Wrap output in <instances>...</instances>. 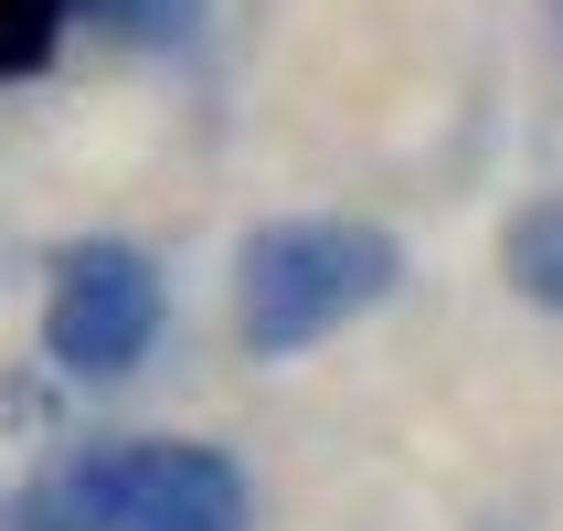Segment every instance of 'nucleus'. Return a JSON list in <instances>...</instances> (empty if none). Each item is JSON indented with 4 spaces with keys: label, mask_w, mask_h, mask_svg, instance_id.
<instances>
[{
    "label": "nucleus",
    "mask_w": 563,
    "mask_h": 531,
    "mask_svg": "<svg viewBox=\"0 0 563 531\" xmlns=\"http://www.w3.org/2000/svg\"><path fill=\"white\" fill-rule=\"evenodd\" d=\"M394 277H405V245L383 223H351V213L255 223L245 255H234V330H245L255 362H287V351L351 330L362 309H383Z\"/></svg>",
    "instance_id": "obj_1"
},
{
    "label": "nucleus",
    "mask_w": 563,
    "mask_h": 531,
    "mask_svg": "<svg viewBox=\"0 0 563 531\" xmlns=\"http://www.w3.org/2000/svg\"><path fill=\"white\" fill-rule=\"evenodd\" d=\"M170 330V277L159 255H139L128 234H86V245L54 255L43 277V351H54L75 383H118L139 373Z\"/></svg>",
    "instance_id": "obj_2"
},
{
    "label": "nucleus",
    "mask_w": 563,
    "mask_h": 531,
    "mask_svg": "<svg viewBox=\"0 0 563 531\" xmlns=\"http://www.w3.org/2000/svg\"><path fill=\"white\" fill-rule=\"evenodd\" d=\"M96 531H255V489L223 446L191 436H107L86 446Z\"/></svg>",
    "instance_id": "obj_3"
},
{
    "label": "nucleus",
    "mask_w": 563,
    "mask_h": 531,
    "mask_svg": "<svg viewBox=\"0 0 563 531\" xmlns=\"http://www.w3.org/2000/svg\"><path fill=\"white\" fill-rule=\"evenodd\" d=\"M500 277H510V298L563 319V191H542V202H521L500 223Z\"/></svg>",
    "instance_id": "obj_4"
},
{
    "label": "nucleus",
    "mask_w": 563,
    "mask_h": 531,
    "mask_svg": "<svg viewBox=\"0 0 563 531\" xmlns=\"http://www.w3.org/2000/svg\"><path fill=\"white\" fill-rule=\"evenodd\" d=\"M213 0H75V22H96L107 43H139V54H181L202 32Z\"/></svg>",
    "instance_id": "obj_5"
},
{
    "label": "nucleus",
    "mask_w": 563,
    "mask_h": 531,
    "mask_svg": "<svg viewBox=\"0 0 563 531\" xmlns=\"http://www.w3.org/2000/svg\"><path fill=\"white\" fill-rule=\"evenodd\" d=\"M64 22H75V0H0V86L43 75L54 43H64Z\"/></svg>",
    "instance_id": "obj_6"
}]
</instances>
